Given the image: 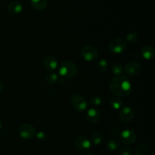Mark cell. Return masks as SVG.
Segmentation results:
<instances>
[{"label":"cell","mask_w":155,"mask_h":155,"mask_svg":"<svg viewBox=\"0 0 155 155\" xmlns=\"http://www.w3.org/2000/svg\"><path fill=\"white\" fill-rule=\"evenodd\" d=\"M110 90L117 97H127L132 93V82L127 76L117 75L111 79Z\"/></svg>","instance_id":"obj_1"},{"label":"cell","mask_w":155,"mask_h":155,"mask_svg":"<svg viewBox=\"0 0 155 155\" xmlns=\"http://www.w3.org/2000/svg\"><path fill=\"white\" fill-rule=\"evenodd\" d=\"M89 103H90L92 105L99 106L101 105V103H102V99H101V98L99 95H92L90 98V99H89Z\"/></svg>","instance_id":"obj_24"},{"label":"cell","mask_w":155,"mask_h":155,"mask_svg":"<svg viewBox=\"0 0 155 155\" xmlns=\"http://www.w3.org/2000/svg\"><path fill=\"white\" fill-rule=\"evenodd\" d=\"M119 117L123 122L129 124L134 120L135 112L132 107H129V106H125L120 109Z\"/></svg>","instance_id":"obj_8"},{"label":"cell","mask_w":155,"mask_h":155,"mask_svg":"<svg viewBox=\"0 0 155 155\" xmlns=\"http://www.w3.org/2000/svg\"><path fill=\"white\" fill-rule=\"evenodd\" d=\"M127 48V43L125 40L120 38H115L110 41L109 44V48L112 53L115 54H122Z\"/></svg>","instance_id":"obj_6"},{"label":"cell","mask_w":155,"mask_h":155,"mask_svg":"<svg viewBox=\"0 0 155 155\" xmlns=\"http://www.w3.org/2000/svg\"><path fill=\"white\" fill-rule=\"evenodd\" d=\"M120 141L125 145H132L136 140V134L133 130L127 129L120 133Z\"/></svg>","instance_id":"obj_10"},{"label":"cell","mask_w":155,"mask_h":155,"mask_svg":"<svg viewBox=\"0 0 155 155\" xmlns=\"http://www.w3.org/2000/svg\"><path fill=\"white\" fill-rule=\"evenodd\" d=\"M108 68V63L104 58H101L96 61V68L101 72H105Z\"/></svg>","instance_id":"obj_20"},{"label":"cell","mask_w":155,"mask_h":155,"mask_svg":"<svg viewBox=\"0 0 155 155\" xmlns=\"http://www.w3.org/2000/svg\"><path fill=\"white\" fill-rule=\"evenodd\" d=\"M4 88H5L4 85H3L2 83L0 81V92H2L3 90H4Z\"/></svg>","instance_id":"obj_28"},{"label":"cell","mask_w":155,"mask_h":155,"mask_svg":"<svg viewBox=\"0 0 155 155\" xmlns=\"http://www.w3.org/2000/svg\"><path fill=\"white\" fill-rule=\"evenodd\" d=\"M35 136H36V139L40 142H45L47 140V138H48V136H47L46 133L43 131H39L38 133H36Z\"/></svg>","instance_id":"obj_25"},{"label":"cell","mask_w":155,"mask_h":155,"mask_svg":"<svg viewBox=\"0 0 155 155\" xmlns=\"http://www.w3.org/2000/svg\"><path fill=\"white\" fill-rule=\"evenodd\" d=\"M76 148L82 152H86L89 151L92 148V142L88 138L83 136H77L74 141Z\"/></svg>","instance_id":"obj_7"},{"label":"cell","mask_w":155,"mask_h":155,"mask_svg":"<svg viewBox=\"0 0 155 155\" xmlns=\"http://www.w3.org/2000/svg\"><path fill=\"white\" fill-rule=\"evenodd\" d=\"M18 134L20 137L26 140L32 139L36 135V130L32 125L28 124H24L18 128Z\"/></svg>","instance_id":"obj_5"},{"label":"cell","mask_w":155,"mask_h":155,"mask_svg":"<svg viewBox=\"0 0 155 155\" xmlns=\"http://www.w3.org/2000/svg\"><path fill=\"white\" fill-rule=\"evenodd\" d=\"M110 71H111L112 74H114L115 76L120 75V74H122L123 71H124V67L120 64H113L111 66Z\"/></svg>","instance_id":"obj_22"},{"label":"cell","mask_w":155,"mask_h":155,"mask_svg":"<svg viewBox=\"0 0 155 155\" xmlns=\"http://www.w3.org/2000/svg\"><path fill=\"white\" fill-rule=\"evenodd\" d=\"M102 134L101 132L99 131H95L94 132L92 136V143L95 145H98L101 143L102 142Z\"/></svg>","instance_id":"obj_21"},{"label":"cell","mask_w":155,"mask_h":155,"mask_svg":"<svg viewBox=\"0 0 155 155\" xmlns=\"http://www.w3.org/2000/svg\"><path fill=\"white\" fill-rule=\"evenodd\" d=\"M2 121L0 120V131L2 130Z\"/></svg>","instance_id":"obj_29"},{"label":"cell","mask_w":155,"mask_h":155,"mask_svg":"<svg viewBox=\"0 0 155 155\" xmlns=\"http://www.w3.org/2000/svg\"><path fill=\"white\" fill-rule=\"evenodd\" d=\"M136 155H148L149 148L145 144H139L136 148Z\"/></svg>","instance_id":"obj_19"},{"label":"cell","mask_w":155,"mask_h":155,"mask_svg":"<svg viewBox=\"0 0 155 155\" xmlns=\"http://www.w3.org/2000/svg\"><path fill=\"white\" fill-rule=\"evenodd\" d=\"M59 75L64 79H70L75 77L77 74V67L71 61H65L58 66Z\"/></svg>","instance_id":"obj_2"},{"label":"cell","mask_w":155,"mask_h":155,"mask_svg":"<svg viewBox=\"0 0 155 155\" xmlns=\"http://www.w3.org/2000/svg\"><path fill=\"white\" fill-rule=\"evenodd\" d=\"M120 130L118 128H116V127H114V128H112L111 130H110V134L112 135V136H114V137H117V136H120Z\"/></svg>","instance_id":"obj_27"},{"label":"cell","mask_w":155,"mask_h":155,"mask_svg":"<svg viewBox=\"0 0 155 155\" xmlns=\"http://www.w3.org/2000/svg\"><path fill=\"white\" fill-rule=\"evenodd\" d=\"M31 6L37 11L45 10L48 5L47 0H30Z\"/></svg>","instance_id":"obj_15"},{"label":"cell","mask_w":155,"mask_h":155,"mask_svg":"<svg viewBox=\"0 0 155 155\" xmlns=\"http://www.w3.org/2000/svg\"><path fill=\"white\" fill-rule=\"evenodd\" d=\"M124 71L127 75L130 77H135L138 75L141 71V66L139 62L136 61H130L126 64Z\"/></svg>","instance_id":"obj_9"},{"label":"cell","mask_w":155,"mask_h":155,"mask_svg":"<svg viewBox=\"0 0 155 155\" xmlns=\"http://www.w3.org/2000/svg\"><path fill=\"white\" fill-rule=\"evenodd\" d=\"M100 112L96 108H90L87 111L86 118L89 123L91 124H96L99 122L100 120Z\"/></svg>","instance_id":"obj_13"},{"label":"cell","mask_w":155,"mask_h":155,"mask_svg":"<svg viewBox=\"0 0 155 155\" xmlns=\"http://www.w3.org/2000/svg\"><path fill=\"white\" fill-rule=\"evenodd\" d=\"M133 151L130 147H123L118 151V155H132Z\"/></svg>","instance_id":"obj_26"},{"label":"cell","mask_w":155,"mask_h":155,"mask_svg":"<svg viewBox=\"0 0 155 155\" xmlns=\"http://www.w3.org/2000/svg\"><path fill=\"white\" fill-rule=\"evenodd\" d=\"M139 40V35L136 33H130L127 36V41L130 44H135Z\"/></svg>","instance_id":"obj_23"},{"label":"cell","mask_w":155,"mask_h":155,"mask_svg":"<svg viewBox=\"0 0 155 155\" xmlns=\"http://www.w3.org/2000/svg\"><path fill=\"white\" fill-rule=\"evenodd\" d=\"M7 10L12 15H18L23 10V5L19 1H12L8 4Z\"/></svg>","instance_id":"obj_12"},{"label":"cell","mask_w":155,"mask_h":155,"mask_svg":"<svg viewBox=\"0 0 155 155\" xmlns=\"http://www.w3.org/2000/svg\"><path fill=\"white\" fill-rule=\"evenodd\" d=\"M141 55L145 60H151L155 55V49L151 45H145L141 49Z\"/></svg>","instance_id":"obj_14"},{"label":"cell","mask_w":155,"mask_h":155,"mask_svg":"<svg viewBox=\"0 0 155 155\" xmlns=\"http://www.w3.org/2000/svg\"><path fill=\"white\" fill-rule=\"evenodd\" d=\"M71 104L74 110L81 112L87 109L89 102L83 95H74L71 98Z\"/></svg>","instance_id":"obj_3"},{"label":"cell","mask_w":155,"mask_h":155,"mask_svg":"<svg viewBox=\"0 0 155 155\" xmlns=\"http://www.w3.org/2000/svg\"><path fill=\"white\" fill-rule=\"evenodd\" d=\"M86 155H93V154H86Z\"/></svg>","instance_id":"obj_30"},{"label":"cell","mask_w":155,"mask_h":155,"mask_svg":"<svg viewBox=\"0 0 155 155\" xmlns=\"http://www.w3.org/2000/svg\"><path fill=\"white\" fill-rule=\"evenodd\" d=\"M43 66L49 72H54L58 68V62L57 59L51 54L46 55L43 59Z\"/></svg>","instance_id":"obj_11"},{"label":"cell","mask_w":155,"mask_h":155,"mask_svg":"<svg viewBox=\"0 0 155 155\" xmlns=\"http://www.w3.org/2000/svg\"><path fill=\"white\" fill-rule=\"evenodd\" d=\"M45 81L48 84H54V83H57L58 81H59L58 75L54 72L49 73V74H48L45 77Z\"/></svg>","instance_id":"obj_18"},{"label":"cell","mask_w":155,"mask_h":155,"mask_svg":"<svg viewBox=\"0 0 155 155\" xmlns=\"http://www.w3.org/2000/svg\"><path fill=\"white\" fill-rule=\"evenodd\" d=\"M110 107L113 109H114V110H120L123 107L124 103H123L122 99L120 98L115 96L110 99Z\"/></svg>","instance_id":"obj_17"},{"label":"cell","mask_w":155,"mask_h":155,"mask_svg":"<svg viewBox=\"0 0 155 155\" xmlns=\"http://www.w3.org/2000/svg\"><path fill=\"white\" fill-rule=\"evenodd\" d=\"M107 148L110 151H117L120 148V141L116 138L109 139L107 143Z\"/></svg>","instance_id":"obj_16"},{"label":"cell","mask_w":155,"mask_h":155,"mask_svg":"<svg viewBox=\"0 0 155 155\" xmlns=\"http://www.w3.org/2000/svg\"><path fill=\"white\" fill-rule=\"evenodd\" d=\"M81 56L86 61H93L98 56V51L92 45H85L81 49Z\"/></svg>","instance_id":"obj_4"}]
</instances>
